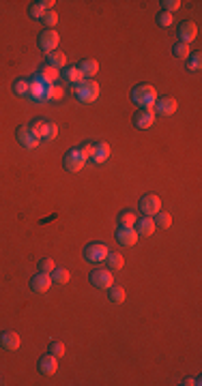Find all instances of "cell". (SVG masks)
Instances as JSON below:
<instances>
[{"label": "cell", "mask_w": 202, "mask_h": 386, "mask_svg": "<svg viewBox=\"0 0 202 386\" xmlns=\"http://www.w3.org/2000/svg\"><path fill=\"white\" fill-rule=\"evenodd\" d=\"M131 101L133 103H138V106H142L144 110H153V106H155V101H157V90H155V86H151V84H138L131 90Z\"/></svg>", "instance_id": "obj_1"}, {"label": "cell", "mask_w": 202, "mask_h": 386, "mask_svg": "<svg viewBox=\"0 0 202 386\" xmlns=\"http://www.w3.org/2000/svg\"><path fill=\"white\" fill-rule=\"evenodd\" d=\"M74 94H76L78 101L93 103V101L99 99V84H97L95 79H84V82L74 86Z\"/></svg>", "instance_id": "obj_2"}, {"label": "cell", "mask_w": 202, "mask_h": 386, "mask_svg": "<svg viewBox=\"0 0 202 386\" xmlns=\"http://www.w3.org/2000/svg\"><path fill=\"white\" fill-rule=\"evenodd\" d=\"M108 253H110V249H108L106 243H91V245H86V249H84V257L88 262H93V264L106 262Z\"/></svg>", "instance_id": "obj_3"}, {"label": "cell", "mask_w": 202, "mask_h": 386, "mask_svg": "<svg viewBox=\"0 0 202 386\" xmlns=\"http://www.w3.org/2000/svg\"><path fill=\"white\" fill-rule=\"evenodd\" d=\"M15 138H18V144L22 148H26V150H35L39 146V138L35 133H32V129L30 125H24L20 127L18 131H15Z\"/></svg>", "instance_id": "obj_4"}, {"label": "cell", "mask_w": 202, "mask_h": 386, "mask_svg": "<svg viewBox=\"0 0 202 386\" xmlns=\"http://www.w3.org/2000/svg\"><path fill=\"white\" fill-rule=\"evenodd\" d=\"M58 43H60V37H58V32H56L54 28H45L41 35H39V47H41L45 54L56 52Z\"/></svg>", "instance_id": "obj_5"}, {"label": "cell", "mask_w": 202, "mask_h": 386, "mask_svg": "<svg viewBox=\"0 0 202 386\" xmlns=\"http://www.w3.org/2000/svg\"><path fill=\"white\" fill-rule=\"evenodd\" d=\"M91 283L97 290H110L114 285V277H112V270L110 268H97L91 272Z\"/></svg>", "instance_id": "obj_6"}, {"label": "cell", "mask_w": 202, "mask_h": 386, "mask_svg": "<svg viewBox=\"0 0 202 386\" xmlns=\"http://www.w3.org/2000/svg\"><path fill=\"white\" fill-rule=\"evenodd\" d=\"M138 206L147 217H155L161 211V200H159V196H155V193H147V196L140 198Z\"/></svg>", "instance_id": "obj_7"}, {"label": "cell", "mask_w": 202, "mask_h": 386, "mask_svg": "<svg viewBox=\"0 0 202 386\" xmlns=\"http://www.w3.org/2000/svg\"><path fill=\"white\" fill-rule=\"evenodd\" d=\"M176 35H179L181 41L179 43H191V41H196V37H198V24L196 22H191V20H185L179 24V30H176Z\"/></svg>", "instance_id": "obj_8"}, {"label": "cell", "mask_w": 202, "mask_h": 386, "mask_svg": "<svg viewBox=\"0 0 202 386\" xmlns=\"http://www.w3.org/2000/svg\"><path fill=\"white\" fill-rule=\"evenodd\" d=\"M84 163H86V159L80 155L78 148H71L67 155H64V159H62V167L67 172H80L84 167Z\"/></svg>", "instance_id": "obj_9"}, {"label": "cell", "mask_w": 202, "mask_h": 386, "mask_svg": "<svg viewBox=\"0 0 202 386\" xmlns=\"http://www.w3.org/2000/svg\"><path fill=\"white\" fill-rule=\"evenodd\" d=\"M176 108H179V103L172 96H164V99H157L155 106H153V112H157L159 116H172Z\"/></svg>", "instance_id": "obj_10"}, {"label": "cell", "mask_w": 202, "mask_h": 386, "mask_svg": "<svg viewBox=\"0 0 202 386\" xmlns=\"http://www.w3.org/2000/svg\"><path fill=\"white\" fill-rule=\"evenodd\" d=\"M39 371H41L43 375H47V377H52L56 371H58V358H56L54 356V354H50V352H47L45 354V356H41V358H39Z\"/></svg>", "instance_id": "obj_11"}, {"label": "cell", "mask_w": 202, "mask_h": 386, "mask_svg": "<svg viewBox=\"0 0 202 386\" xmlns=\"http://www.w3.org/2000/svg\"><path fill=\"white\" fill-rule=\"evenodd\" d=\"M133 125L138 127V129H149V127H153L155 125V112L153 110H138L133 114Z\"/></svg>", "instance_id": "obj_12"}, {"label": "cell", "mask_w": 202, "mask_h": 386, "mask_svg": "<svg viewBox=\"0 0 202 386\" xmlns=\"http://www.w3.org/2000/svg\"><path fill=\"white\" fill-rule=\"evenodd\" d=\"M0 345H3L7 352H15V350H20L22 339L15 331H5L3 335H0Z\"/></svg>", "instance_id": "obj_13"}, {"label": "cell", "mask_w": 202, "mask_h": 386, "mask_svg": "<svg viewBox=\"0 0 202 386\" xmlns=\"http://www.w3.org/2000/svg\"><path fill=\"white\" fill-rule=\"evenodd\" d=\"M50 285H52V277L45 275V272H39V275H35L30 279V290H32V292L43 294V292L50 290Z\"/></svg>", "instance_id": "obj_14"}, {"label": "cell", "mask_w": 202, "mask_h": 386, "mask_svg": "<svg viewBox=\"0 0 202 386\" xmlns=\"http://www.w3.org/2000/svg\"><path fill=\"white\" fill-rule=\"evenodd\" d=\"M41 82L45 84V86H54L56 82H58V77H60V73H58V69H54L52 64H43L41 69H39V75H37Z\"/></svg>", "instance_id": "obj_15"}, {"label": "cell", "mask_w": 202, "mask_h": 386, "mask_svg": "<svg viewBox=\"0 0 202 386\" xmlns=\"http://www.w3.org/2000/svg\"><path fill=\"white\" fill-rule=\"evenodd\" d=\"M116 240L125 247H133L136 240H138V232H136V228H118Z\"/></svg>", "instance_id": "obj_16"}, {"label": "cell", "mask_w": 202, "mask_h": 386, "mask_svg": "<svg viewBox=\"0 0 202 386\" xmlns=\"http://www.w3.org/2000/svg\"><path fill=\"white\" fill-rule=\"evenodd\" d=\"M133 225H138L136 232H138V236H142V238H147L155 232V221H153V217H147V215H144L142 219H136Z\"/></svg>", "instance_id": "obj_17"}, {"label": "cell", "mask_w": 202, "mask_h": 386, "mask_svg": "<svg viewBox=\"0 0 202 386\" xmlns=\"http://www.w3.org/2000/svg\"><path fill=\"white\" fill-rule=\"evenodd\" d=\"M95 163H106L110 159V144L108 142H97L95 148H93V157H91Z\"/></svg>", "instance_id": "obj_18"}, {"label": "cell", "mask_w": 202, "mask_h": 386, "mask_svg": "<svg viewBox=\"0 0 202 386\" xmlns=\"http://www.w3.org/2000/svg\"><path fill=\"white\" fill-rule=\"evenodd\" d=\"M45 88H47V86L41 82V79L35 77V79H32V82L28 84V96H30L32 101H43V96H45Z\"/></svg>", "instance_id": "obj_19"}, {"label": "cell", "mask_w": 202, "mask_h": 386, "mask_svg": "<svg viewBox=\"0 0 202 386\" xmlns=\"http://www.w3.org/2000/svg\"><path fill=\"white\" fill-rule=\"evenodd\" d=\"M78 69L82 71V75H84V79H88V77H93V75H97V71H99V62H97L95 58H84V60H80V64H78Z\"/></svg>", "instance_id": "obj_20"}, {"label": "cell", "mask_w": 202, "mask_h": 386, "mask_svg": "<svg viewBox=\"0 0 202 386\" xmlns=\"http://www.w3.org/2000/svg\"><path fill=\"white\" fill-rule=\"evenodd\" d=\"M106 262H108V268H110V270H120V268L125 266V257L120 255V253H114V251L108 253Z\"/></svg>", "instance_id": "obj_21"}, {"label": "cell", "mask_w": 202, "mask_h": 386, "mask_svg": "<svg viewBox=\"0 0 202 386\" xmlns=\"http://www.w3.org/2000/svg\"><path fill=\"white\" fill-rule=\"evenodd\" d=\"M47 64H52L54 69H58V71H60L64 64H67V56H64L62 52L56 50V52H52L50 56H47Z\"/></svg>", "instance_id": "obj_22"}, {"label": "cell", "mask_w": 202, "mask_h": 386, "mask_svg": "<svg viewBox=\"0 0 202 386\" xmlns=\"http://www.w3.org/2000/svg\"><path fill=\"white\" fill-rule=\"evenodd\" d=\"M155 228H161V230H168L172 225V215L170 213H166V211H159L157 215H155Z\"/></svg>", "instance_id": "obj_23"}, {"label": "cell", "mask_w": 202, "mask_h": 386, "mask_svg": "<svg viewBox=\"0 0 202 386\" xmlns=\"http://www.w3.org/2000/svg\"><path fill=\"white\" fill-rule=\"evenodd\" d=\"M50 277H52V283H56V285H64V283H67V281L71 279V275H69L67 268H54Z\"/></svg>", "instance_id": "obj_24"}, {"label": "cell", "mask_w": 202, "mask_h": 386, "mask_svg": "<svg viewBox=\"0 0 202 386\" xmlns=\"http://www.w3.org/2000/svg\"><path fill=\"white\" fill-rule=\"evenodd\" d=\"M64 96V90L60 86H47L45 88V96H43V101H60Z\"/></svg>", "instance_id": "obj_25"}, {"label": "cell", "mask_w": 202, "mask_h": 386, "mask_svg": "<svg viewBox=\"0 0 202 386\" xmlns=\"http://www.w3.org/2000/svg\"><path fill=\"white\" fill-rule=\"evenodd\" d=\"M64 77H67V82L69 84H80V82H84V75H82V71H80L78 67H69L67 71H64Z\"/></svg>", "instance_id": "obj_26"}, {"label": "cell", "mask_w": 202, "mask_h": 386, "mask_svg": "<svg viewBox=\"0 0 202 386\" xmlns=\"http://www.w3.org/2000/svg\"><path fill=\"white\" fill-rule=\"evenodd\" d=\"M45 127H47V120H43V118H37V120H32V123H30L32 133H35L39 140L45 138Z\"/></svg>", "instance_id": "obj_27"}, {"label": "cell", "mask_w": 202, "mask_h": 386, "mask_svg": "<svg viewBox=\"0 0 202 386\" xmlns=\"http://www.w3.org/2000/svg\"><path fill=\"white\" fill-rule=\"evenodd\" d=\"M125 299H127V292L120 285H112L110 287V301L112 303H116V305H120V303H125Z\"/></svg>", "instance_id": "obj_28"}, {"label": "cell", "mask_w": 202, "mask_h": 386, "mask_svg": "<svg viewBox=\"0 0 202 386\" xmlns=\"http://www.w3.org/2000/svg\"><path fill=\"white\" fill-rule=\"evenodd\" d=\"M118 223H120V228H133L136 213H133V211H123V213L118 215Z\"/></svg>", "instance_id": "obj_29"}, {"label": "cell", "mask_w": 202, "mask_h": 386, "mask_svg": "<svg viewBox=\"0 0 202 386\" xmlns=\"http://www.w3.org/2000/svg\"><path fill=\"white\" fill-rule=\"evenodd\" d=\"M202 67V54L200 52H191L187 56V69L189 71H200Z\"/></svg>", "instance_id": "obj_30"}, {"label": "cell", "mask_w": 202, "mask_h": 386, "mask_svg": "<svg viewBox=\"0 0 202 386\" xmlns=\"http://www.w3.org/2000/svg\"><path fill=\"white\" fill-rule=\"evenodd\" d=\"M28 15H30V18H43V15H45V7H43V3H30V7H28Z\"/></svg>", "instance_id": "obj_31"}, {"label": "cell", "mask_w": 202, "mask_h": 386, "mask_svg": "<svg viewBox=\"0 0 202 386\" xmlns=\"http://www.w3.org/2000/svg\"><path fill=\"white\" fill-rule=\"evenodd\" d=\"M56 268V262L52 257H43L41 262H39V272H45V275H52V270Z\"/></svg>", "instance_id": "obj_32"}, {"label": "cell", "mask_w": 202, "mask_h": 386, "mask_svg": "<svg viewBox=\"0 0 202 386\" xmlns=\"http://www.w3.org/2000/svg\"><path fill=\"white\" fill-rule=\"evenodd\" d=\"M28 84L30 82H26V79H15V82H13V92L18 96L28 94Z\"/></svg>", "instance_id": "obj_33"}, {"label": "cell", "mask_w": 202, "mask_h": 386, "mask_svg": "<svg viewBox=\"0 0 202 386\" xmlns=\"http://www.w3.org/2000/svg\"><path fill=\"white\" fill-rule=\"evenodd\" d=\"M41 20H43V24H45L47 28H54L56 24H58V13H56L54 9H52V11H45V15H43Z\"/></svg>", "instance_id": "obj_34"}, {"label": "cell", "mask_w": 202, "mask_h": 386, "mask_svg": "<svg viewBox=\"0 0 202 386\" xmlns=\"http://www.w3.org/2000/svg\"><path fill=\"white\" fill-rule=\"evenodd\" d=\"M64 343L62 341H50V354H54L56 358H62L64 356Z\"/></svg>", "instance_id": "obj_35"}, {"label": "cell", "mask_w": 202, "mask_h": 386, "mask_svg": "<svg viewBox=\"0 0 202 386\" xmlns=\"http://www.w3.org/2000/svg\"><path fill=\"white\" fill-rule=\"evenodd\" d=\"M172 22H174V15L168 13V11H161V13L157 15V24H159V26H164V28L172 26Z\"/></svg>", "instance_id": "obj_36"}, {"label": "cell", "mask_w": 202, "mask_h": 386, "mask_svg": "<svg viewBox=\"0 0 202 386\" xmlns=\"http://www.w3.org/2000/svg\"><path fill=\"white\" fill-rule=\"evenodd\" d=\"M56 135H58V125L52 123V120H47V127H45V138H43V140H56Z\"/></svg>", "instance_id": "obj_37"}, {"label": "cell", "mask_w": 202, "mask_h": 386, "mask_svg": "<svg viewBox=\"0 0 202 386\" xmlns=\"http://www.w3.org/2000/svg\"><path fill=\"white\" fill-rule=\"evenodd\" d=\"M161 5H164V11H168V13H174V11H179L181 9V0H164V3H161Z\"/></svg>", "instance_id": "obj_38"}, {"label": "cell", "mask_w": 202, "mask_h": 386, "mask_svg": "<svg viewBox=\"0 0 202 386\" xmlns=\"http://www.w3.org/2000/svg\"><path fill=\"white\" fill-rule=\"evenodd\" d=\"M174 54L179 56V58H187V56L191 54V52H189V45H187V43H176V45H174Z\"/></svg>", "instance_id": "obj_39"}, {"label": "cell", "mask_w": 202, "mask_h": 386, "mask_svg": "<svg viewBox=\"0 0 202 386\" xmlns=\"http://www.w3.org/2000/svg\"><path fill=\"white\" fill-rule=\"evenodd\" d=\"M93 148H95V144H82L78 150H80V155H82L84 159H91L93 157Z\"/></svg>", "instance_id": "obj_40"}, {"label": "cell", "mask_w": 202, "mask_h": 386, "mask_svg": "<svg viewBox=\"0 0 202 386\" xmlns=\"http://www.w3.org/2000/svg\"><path fill=\"white\" fill-rule=\"evenodd\" d=\"M183 384L185 386H200V380H198V377H187Z\"/></svg>", "instance_id": "obj_41"}]
</instances>
